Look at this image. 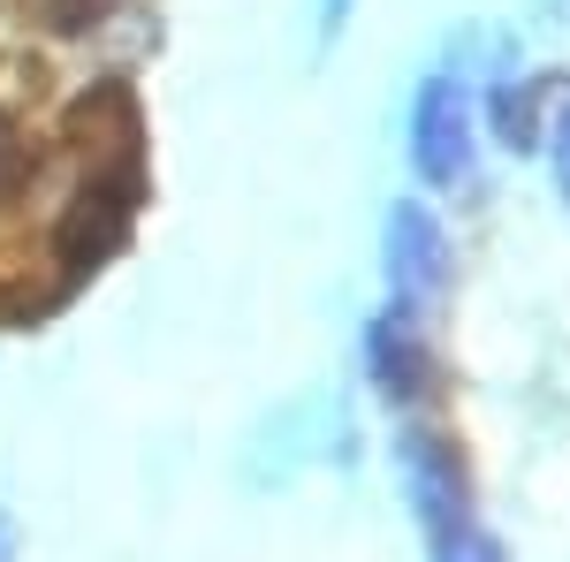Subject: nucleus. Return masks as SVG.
Instances as JSON below:
<instances>
[{"label":"nucleus","mask_w":570,"mask_h":562,"mask_svg":"<svg viewBox=\"0 0 570 562\" xmlns=\"http://www.w3.org/2000/svg\"><path fill=\"white\" fill-rule=\"evenodd\" d=\"M434 562H494V540H487L480 524H456V532L434 540Z\"/></svg>","instance_id":"nucleus-7"},{"label":"nucleus","mask_w":570,"mask_h":562,"mask_svg":"<svg viewBox=\"0 0 570 562\" xmlns=\"http://www.w3.org/2000/svg\"><path fill=\"white\" fill-rule=\"evenodd\" d=\"M16 183H23V145H16V137H8V122H0V198H8Z\"/></svg>","instance_id":"nucleus-8"},{"label":"nucleus","mask_w":570,"mask_h":562,"mask_svg":"<svg viewBox=\"0 0 570 562\" xmlns=\"http://www.w3.org/2000/svg\"><path fill=\"white\" fill-rule=\"evenodd\" d=\"M389 274L411 304L441 297V282H449V244H441V220L426 214V206H395L389 214Z\"/></svg>","instance_id":"nucleus-2"},{"label":"nucleus","mask_w":570,"mask_h":562,"mask_svg":"<svg viewBox=\"0 0 570 562\" xmlns=\"http://www.w3.org/2000/svg\"><path fill=\"white\" fill-rule=\"evenodd\" d=\"M556 175H563V190H570V107H563V122H556Z\"/></svg>","instance_id":"nucleus-9"},{"label":"nucleus","mask_w":570,"mask_h":562,"mask_svg":"<svg viewBox=\"0 0 570 562\" xmlns=\"http://www.w3.org/2000/svg\"><path fill=\"white\" fill-rule=\"evenodd\" d=\"M365 357H373V381H381V395H389V403H419V395H426V381H434V365H426V343H419L411 312L373 319Z\"/></svg>","instance_id":"nucleus-5"},{"label":"nucleus","mask_w":570,"mask_h":562,"mask_svg":"<svg viewBox=\"0 0 570 562\" xmlns=\"http://www.w3.org/2000/svg\"><path fill=\"white\" fill-rule=\"evenodd\" d=\"M0 555H8V517H0Z\"/></svg>","instance_id":"nucleus-10"},{"label":"nucleus","mask_w":570,"mask_h":562,"mask_svg":"<svg viewBox=\"0 0 570 562\" xmlns=\"http://www.w3.org/2000/svg\"><path fill=\"white\" fill-rule=\"evenodd\" d=\"M494 130L510 137L518 152L540 145V85H518V91H494Z\"/></svg>","instance_id":"nucleus-6"},{"label":"nucleus","mask_w":570,"mask_h":562,"mask_svg":"<svg viewBox=\"0 0 570 562\" xmlns=\"http://www.w3.org/2000/svg\"><path fill=\"white\" fill-rule=\"evenodd\" d=\"M130 198H137V175L122 168L115 183H91L85 198H77V214L61 228V252H69V274H85L91 259H107L115 252V236H122V220H130Z\"/></svg>","instance_id":"nucleus-4"},{"label":"nucleus","mask_w":570,"mask_h":562,"mask_svg":"<svg viewBox=\"0 0 570 562\" xmlns=\"http://www.w3.org/2000/svg\"><path fill=\"white\" fill-rule=\"evenodd\" d=\"M403 479H411V502L426 532H456L472 524V502H464V472H456V448H441L434 433H403Z\"/></svg>","instance_id":"nucleus-1"},{"label":"nucleus","mask_w":570,"mask_h":562,"mask_svg":"<svg viewBox=\"0 0 570 562\" xmlns=\"http://www.w3.org/2000/svg\"><path fill=\"white\" fill-rule=\"evenodd\" d=\"M411 137H419V168H426V183H456V175L472 168L464 91L456 85H426L419 91V122H411Z\"/></svg>","instance_id":"nucleus-3"}]
</instances>
